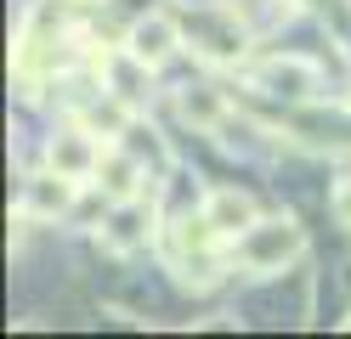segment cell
I'll return each instance as SVG.
<instances>
[{"label": "cell", "instance_id": "obj_5", "mask_svg": "<svg viewBox=\"0 0 351 339\" xmlns=\"http://www.w3.org/2000/svg\"><path fill=\"white\" fill-rule=\"evenodd\" d=\"M204 221L215 226V238H221V243H227V238L238 243V238H244L250 226L261 221V210H255V198H250V192H238V187H215V192L204 198Z\"/></svg>", "mask_w": 351, "mask_h": 339}, {"label": "cell", "instance_id": "obj_8", "mask_svg": "<svg viewBox=\"0 0 351 339\" xmlns=\"http://www.w3.org/2000/svg\"><path fill=\"white\" fill-rule=\"evenodd\" d=\"M142 164L130 153H114V147H102V164H97V187L114 198V203H130V198H142L147 187H142Z\"/></svg>", "mask_w": 351, "mask_h": 339}, {"label": "cell", "instance_id": "obj_10", "mask_svg": "<svg viewBox=\"0 0 351 339\" xmlns=\"http://www.w3.org/2000/svg\"><path fill=\"white\" fill-rule=\"evenodd\" d=\"M335 215H340V226H351V181L335 187Z\"/></svg>", "mask_w": 351, "mask_h": 339}, {"label": "cell", "instance_id": "obj_4", "mask_svg": "<svg viewBox=\"0 0 351 339\" xmlns=\"http://www.w3.org/2000/svg\"><path fill=\"white\" fill-rule=\"evenodd\" d=\"M46 164H51V170H62V175H74V181H85V175H97L102 147H97V136L85 130V125H69V130H57V136H51Z\"/></svg>", "mask_w": 351, "mask_h": 339}, {"label": "cell", "instance_id": "obj_9", "mask_svg": "<svg viewBox=\"0 0 351 339\" xmlns=\"http://www.w3.org/2000/svg\"><path fill=\"white\" fill-rule=\"evenodd\" d=\"M221 113H227V102L215 97V90H204V85L182 97V119H187V125H199V130H215V125H221Z\"/></svg>", "mask_w": 351, "mask_h": 339}, {"label": "cell", "instance_id": "obj_1", "mask_svg": "<svg viewBox=\"0 0 351 339\" xmlns=\"http://www.w3.org/2000/svg\"><path fill=\"white\" fill-rule=\"evenodd\" d=\"M300 249H306V232H300L295 215H261L250 232L238 238L232 255L244 260V271H261V277H267V271H283Z\"/></svg>", "mask_w": 351, "mask_h": 339}, {"label": "cell", "instance_id": "obj_7", "mask_svg": "<svg viewBox=\"0 0 351 339\" xmlns=\"http://www.w3.org/2000/svg\"><path fill=\"white\" fill-rule=\"evenodd\" d=\"M255 85H261V90H272V97H312L317 68L306 62V57H272V62H261V68H255Z\"/></svg>", "mask_w": 351, "mask_h": 339}, {"label": "cell", "instance_id": "obj_2", "mask_svg": "<svg viewBox=\"0 0 351 339\" xmlns=\"http://www.w3.org/2000/svg\"><path fill=\"white\" fill-rule=\"evenodd\" d=\"M74 192H80V181L46 164L40 175H29V181H23L17 215H29V221H57V215H69V210H74Z\"/></svg>", "mask_w": 351, "mask_h": 339}, {"label": "cell", "instance_id": "obj_3", "mask_svg": "<svg viewBox=\"0 0 351 339\" xmlns=\"http://www.w3.org/2000/svg\"><path fill=\"white\" fill-rule=\"evenodd\" d=\"M176 45H182V23H176L170 12H147L130 23V34H125V51L130 57H142L147 68H159L176 57Z\"/></svg>", "mask_w": 351, "mask_h": 339}, {"label": "cell", "instance_id": "obj_11", "mask_svg": "<svg viewBox=\"0 0 351 339\" xmlns=\"http://www.w3.org/2000/svg\"><path fill=\"white\" fill-rule=\"evenodd\" d=\"M346 108H351V97H346Z\"/></svg>", "mask_w": 351, "mask_h": 339}, {"label": "cell", "instance_id": "obj_6", "mask_svg": "<svg viewBox=\"0 0 351 339\" xmlns=\"http://www.w3.org/2000/svg\"><path fill=\"white\" fill-rule=\"evenodd\" d=\"M147 232H153V210L142 198H130V203L114 210V221L102 226V249H108V255H130V249L147 243Z\"/></svg>", "mask_w": 351, "mask_h": 339}]
</instances>
